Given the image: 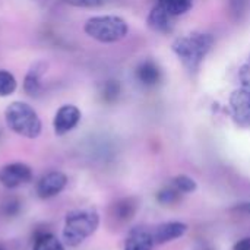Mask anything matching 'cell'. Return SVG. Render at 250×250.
Instances as JSON below:
<instances>
[{
	"instance_id": "7c38bea8",
	"label": "cell",
	"mask_w": 250,
	"mask_h": 250,
	"mask_svg": "<svg viewBox=\"0 0 250 250\" xmlns=\"http://www.w3.org/2000/svg\"><path fill=\"white\" fill-rule=\"evenodd\" d=\"M148 26L158 34H170L174 28V18L168 15L160 4L154 6L148 15Z\"/></svg>"
},
{
	"instance_id": "4fadbf2b",
	"label": "cell",
	"mask_w": 250,
	"mask_h": 250,
	"mask_svg": "<svg viewBox=\"0 0 250 250\" xmlns=\"http://www.w3.org/2000/svg\"><path fill=\"white\" fill-rule=\"evenodd\" d=\"M47 63L45 62H37L26 73L23 81V89L28 95H38L42 89L41 78L45 73Z\"/></svg>"
},
{
	"instance_id": "9a60e30c",
	"label": "cell",
	"mask_w": 250,
	"mask_h": 250,
	"mask_svg": "<svg viewBox=\"0 0 250 250\" xmlns=\"http://www.w3.org/2000/svg\"><path fill=\"white\" fill-rule=\"evenodd\" d=\"M32 250H64V246L54 234L42 231L35 236Z\"/></svg>"
},
{
	"instance_id": "ac0fdd59",
	"label": "cell",
	"mask_w": 250,
	"mask_h": 250,
	"mask_svg": "<svg viewBox=\"0 0 250 250\" xmlns=\"http://www.w3.org/2000/svg\"><path fill=\"white\" fill-rule=\"evenodd\" d=\"M16 78L7 70H0V97L12 95L16 91Z\"/></svg>"
},
{
	"instance_id": "ffe728a7",
	"label": "cell",
	"mask_w": 250,
	"mask_h": 250,
	"mask_svg": "<svg viewBox=\"0 0 250 250\" xmlns=\"http://www.w3.org/2000/svg\"><path fill=\"white\" fill-rule=\"evenodd\" d=\"M64 3L75 6V7H85V9H95L101 7L107 3V0H63Z\"/></svg>"
},
{
	"instance_id": "5bb4252c",
	"label": "cell",
	"mask_w": 250,
	"mask_h": 250,
	"mask_svg": "<svg viewBox=\"0 0 250 250\" xmlns=\"http://www.w3.org/2000/svg\"><path fill=\"white\" fill-rule=\"evenodd\" d=\"M136 78L139 79L141 83H144L146 86H154L161 79V70H160V67L154 62L146 60V62H142L138 66V69H136Z\"/></svg>"
},
{
	"instance_id": "603a6c76",
	"label": "cell",
	"mask_w": 250,
	"mask_h": 250,
	"mask_svg": "<svg viewBox=\"0 0 250 250\" xmlns=\"http://www.w3.org/2000/svg\"><path fill=\"white\" fill-rule=\"evenodd\" d=\"M19 205L21 204L16 199H10L6 204H3V211H4L6 215H15L19 211Z\"/></svg>"
},
{
	"instance_id": "8fae6325",
	"label": "cell",
	"mask_w": 250,
	"mask_h": 250,
	"mask_svg": "<svg viewBox=\"0 0 250 250\" xmlns=\"http://www.w3.org/2000/svg\"><path fill=\"white\" fill-rule=\"evenodd\" d=\"M154 245V236L149 229L135 227L129 231L126 237L125 250H152Z\"/></svg>"
},
{
	"instance_id": "9c48e42d",
	"label": "cell",
	"mask_w": 250,
	"mask_h": 250,
	"mask_svg": "<svg viewBox=\"0 0 250 250\" xmlns=\"http://www.w3.org/2000/svg\"><path fill=\"white\" fill-rule=\"evenodd\" d=\"M139 208V202L136 198H123L116 201L114 204L110 205L108 208V220L114 224V226H123L126 223H129L136 211Z\"/></svg>"
},
{
	"instance_id": "d4e9b609",
	"label": "cell",
	"mask_w": 250,
	"mask_h": 250,
	"mask_svg": "<svg viewBox=\"0 0 250 250\" xmlns=\"http://www.w3.org/2000/svg\"><path fill=\"white\" fill-rule=\"evenodd\" d=\"M0 250H1V249H0Z\"/></svg>"
},
{
	"instance_id": "8992f818",
	"label": "cell",
	"mask_w": 250,
	"mask_h": 250,
	"mask_svg": "<svg viewBox=\"0 0 250 250\" xmlns=\"http://www.w3.org/2000/svg\"><path fill=\"white\" fill-rule=\"evenodd\" d=\"M230 108L234 122L242 127H250V88H239L230 95Z\"/></svg>"
},
{
	"instance_id": "44dd1931",
	"label": "cell",
	"mask_w": 250,
	"mask_h": 250,
	"mask_svg": "<svg viewBox=\"0 0 250 250\" xmlns=\"http://www.w3.org/2000/svg\"><path fill=\"white\" fill-rule=\"evenodd\" d=\"M119 92H120V86H119V83H117V82H114V81H108V82L104 85L103 97H104V100H105V101H113V100H116V98H117Z\"/></svg>"
},
{
	"instance_id": "ba28073f",
	"label": "cell",
	"mask_w": 250,
	"mask_h": 250,
	"mask_svg": "<svg viewBox=\"0 0 250 250\" xmlns=\"http://www.w3.org/2000/svg\"><path fill=\"white\" fill-rule=\"evenodd\" d=\"M67 185V176L62 171H48L37 183V195L41 199L57 196Z\"/></svg>"
},
{
	"instance_id": "d6986e66",
	"label": "cell",
	"mask_w": 250,
	"mask_h": 250,
	"mask_svg": "<svg viewBox=\"0 0 250 250\" xmlns=\"http://www.w3.org/2000/svg\"><path fill=\"white\" fill-rule=\"evenodd\" d=\"M180 196V192L176 190L171 185L161 189L158 193H157V201L163 205H170V204H174Z\"/></svg>"
},
{
	"instance_id": "3957f363",
	"label": "cell",
	"mask_w": 250,
	"mask_h": 250,
	"mask_svg": "<svg viewBox=\"0 0 250 250\" xmlns=\"http://www.w3.org/2000/svg\"><path fill=\"white\" fill-rule=\"evenodd\" d=\"M7 127L19 136L35 139L40 136L42 125L37 111L23 101H13L4 110Z\"/></svg>"
},
{
	"instance_id": "7402d4cb",
	"label": "cell",
	"mask_w": 250,
	"mask_h": 250,
	"mask_svg": "<svg viewBox=\"0 0 250 250\" xmlns=\"http://www.w3.org/2000/svg\"><path fill=\"white\" fill-rule=\"evenodd\" d=\"M230 12L236 19H240L248 7V0H229Z\"/></svg>"
},
{
	"instance_id": "5b68a950",
	"label": "cell",
	"mask_w": 250,
	"mask_h": 250,
	"mask_svg": "<svg viewBox=\"0 0 250 250\" xmlns=\"http://www.w3.org/2000/svg\"><path fill=\"white\" fill-rule=\"evenodd\" d=\"M32 180V170L25 163H10L0 168V185L6 189H16Z\"/></svg>"
},
{
	"instance_id": "52a82bcc",
	"label": "cell",
	"mask_w": 250,
	"mask_h": 250,
	"mask_svg": "<svg viewBox=\"0 0 250 250\" xmlns=\"http://www.w3.org/2000/svg\"><path fill=\"white\" fill-rule=\"evenodd\" d=\"M81 110L73 105V104H64L62 105L54 119H53V129H54V133L57 136H63L66 133H69L70 130H73L79 122H81Z\"/></svg>"
},
{
	"instance_id": "277c9868",
	"label": "cell",
	"mask_w": 250,
	"mask_h": 250,
	"mask_svg": "<svg viewBox=\"0 0 250 250\" xmlns=\"http://www.w3.org/2000/svg\"><path fill=\"white\" fill-rule=\"evenodd\" d=\"M86 35L100 41V42H116L123 40L127 35L129 25L127 22L114 15H103V16H92L85 22L83 26Z\"/></svg>"
},
{
	"instance_id": "e0dca14e",
	"label": "cell",
	"mask_w": 250,
	"mask_h": 250,
	"mask_svg": "<svg viewBox=\"0 0 250 250\" xmlns=\"http://www.w3.org/2000/svg\"><path fill=\"white\" fill-rule=\"evenodd\" d=\"M170 185H171L176 190H179L180 193H192V192H195V190L198 189L196 182H195L192 177L186 176V174H179V176L173 177Z\"/></svg>"
},
{
	"instance_id": "7a4b0ae2",
	"label": "cell",
	"mask_w": 250,
	"mask_h": 250,
	"mask_svg": "<svg viewBox=\"0 0 250 250\" xmlns=\"http://www.w3.org/2000/svg\"><path fill=\"white\" fill-rule=\"evenodd\" d=\"M100 226V214L91 207L76 208L67 212L63 226V242L69 248H76L82 245L88 237H91Z\"/></svg>"
},
{
	"instance_id": "cb8c5ba5",
	"label": "cell",
	"mask_w": 250,
	"mask_h": 250,
	"mask_svg": "<svg viewBox=\"0 0 250 250\" xmlns=\"http://www.w3.org/2000/svg\"><path fill=\"white\" fill-rule=\"evenodd\" d=\"M233 250H250V237L240 239V240L233 246Z\"/></svg>"
},
{
	"instance_id": "30bf717a",
	"label": "cell",
	"mask_w": 250,
	"mask_h": 250,
	"mask_svg": "<svg viewBox=\"0 0 250 250\" xmlns=\"http://www.w3.org/2000/svg\"><path fill=\"white\" fill-rule=\"evenodd\" d=\"M186 231H188V226L185 223L167 221V223L158 224L152 230V236H154L155 245H166V243H170L176 239L183 237L186 234Z\"/></svg>"
},
{
	"instance_id": "6da1fadb",
	"label": "cell",
	"mask_w": 250,
	"mask_h": 250,
	"mask_svg": "<svg viewBox=\"0 0 250 250\" xmlns=\"http://www.w3.org/2000/svg\"><path fill=\"white\" fill-rule=\"evenodd\" d=\"M212 45L214 37L211 34L196 31L176 38L171 44V50L190 73H196Z\"/></svg>"
},
{
	"instance_id": "2e32d148",
	"label": "cell",
	"mask_w": 250,
	"mask_h": 250,
	"mask_svg": "<svg viewBox=\"0 0 250 250\" xmlns=\"http://www.w3.org/2000/svg\"><path fill=\"white\" fill-rule=\"evenodd\" d=\"M168 15H171L173 18L182 16L186 12L190 10L193 0H160L158 3Z\"/></svg>"
}]
</instances>
